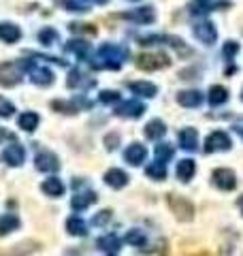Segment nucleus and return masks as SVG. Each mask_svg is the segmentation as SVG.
Returning <instances> with one entry per match:
<instances>
[{
    "label": "nucleus",
    "instance_id": "obj_3",
    "mask_svg": "<svg viewBox=\"0 0 243 256\" xmlns=\"http://www.w3.org/2000/svg\"><path fill=\"white\" fill-rule=\"evenodd\" d=\"M34 166L43 173H56L60 169V158L50 150H40L34 158Z\"/></svg>",
    "mask_w": 243,
    "mask_h": 256
},
{
    "label": "nucleus",
    "instance_id": "obj_22",
    "mask_svg": "<svg viewBox=\"0 0 243 256\" xmlns=\"http://www.w3.org/2000/svg\"><path fill=\"white\" fill-rule=\"evenodd\" d=\"M143 132H145V137H148V139L156 141V139H160L162 134L166 132V126H164V122H162V120H152V122L143 128Z\"/></svg>",
    "mask_w": 243,
    "mask_h": 256
},
{
    "label": "nucleus",
    "instance_id": "obj_19",
    "mask_svg": "<svg viewBox=\"0 0 243 256\" xmlns=\"http://www.w3.org/2000/svg\"><path fill=\"white\" fill-rule=\"evenodd\" d=\"M20 36H22V30L15 24H6V22L0 24V41L15 43V41H20Z\"/></svg>",
    "mask_w": 243,
    "mask_h": 256
},
{
    "label": "nucleus",
    "instance_id": "obj_14",
    "mask_svg": "<svg viewBox=\"0 0 243 256\" xmlns=\"http://www.w3.org/2000/svg\"><path fill=\"white\" fill-rule=\"evenodd\" d=\"M104 184L111 186V188H116V190H120V188H124L128 184V175L122 169H109L107 173H104Z\"/></svg>",
    "mask_w": 243,
    "mask_h": 256
},
{
    "label": "nucleus",
    "instance_id": "obj_13",
    "mask_svg": "<svg viewBox=\"0 0 243 256\" xmlns=\"http://www.w3.org/2000/svg\"><path fill=\"white\" fill-rule=\"evenodd\" d=\"M177 102H180L182 107H188V109L198 107L202 102V94L198 90H184V92L177 94Z\"/></svg>",
    "mask_w": 243,
    "mask_h": 256
},
{
    "label": "nucleus",
    "instance_id": "obj_26",
    "mask_svg": "<svg viewBox=\"0 0 243 256\" xmlns=\"http://www.w3.org/2000/svg\"><path fill=\"white\" fill-rule=\"evenodd\" d=\"M130 90L139 96H145V98H152V96L158 94V88L152 82H134V84H130Z\"/></svg>",
    "mask_w": 243,
    "mask_h": 256
},
{
    "label": "nucleus",
    "instance_id": "obj_7",
    "mask_svg": "<svg viewBox=\"0 0 243 256\" xmlns=\"http://www.w3.org/2000/svg\"><path fill=\"white\" fill-rule=\"evenodd\" d=\"M2 160L9 166H20V164H24V160H26V150H24V146H20V143H11V146L4 148Z\"/></svg>",
    "mask_w": 243,
    "mask_h": 256
},
{
    "label": "nucleus",
    "instance_id": "obj_5",
    "mask_svg": "<svg viewBox=\"0 0 243 256\" xmlns=\"http://www.w3.org/2000/svg\"><path fill=\"white\" fill-rule=\"evenodd\" d=\"M22 64H13V62H2L0 64V86L2 88H13L20 84L22 73H20Z\"/></svg>",
    "mask_w": 243,
    "mask_h": 256
},
{
    "label": "nucleus",
    "instance_id": "obj_41",
    "mask_svg": "<svg viewBox=\"0 0 243 256\" xmlns=\"http://www.w3.org/2000/svg\"><path fill=\"white\" fill-rule=\"evenodd\" d=\"M118 143H120V134L118 132L107 134V137H104V146H107V150H116Z\"/></svg>",
    "mask_w": 243,
    "mask_h": 256
},
{
    "label": "nucleus",
    "instance_id": "obj_35",
    "mask_svg": "<svg viewBox=\"0 0 243 256\" xmlns=\"http://www.w3.org/2000/svg\"><path fill=\"white\" fill-rule=\"evenodd\" d=\"M13 114H15V105L9 98L0 96V118H11Z\"/></svg>",
    "mask_w": 243,
    "mask_h": 256
},
{
    "label": "nucleus",
    "instance_id": "obj_10",
    "mask_svg": "<svg viewBox=\"0 0 243 256\" xmlns=\"http://www.w3.org/2000/svg\"><path fill=\"white\" fill-rule=\"evenodd\" d=\"M124 18L130 22H136V24H152L156 20V13H154L152 6H139V9H134V11L124 13Z\"/></svg>",
    "mask_w": 243,
    "mask_h": 256
},
{
    "label": "nucleus",
    "instance_id": "obj_16",
    "mask_svg": "<svg viewBox=\"0 0 243 256\" xmlns=\"http://www.w3.org/2000/svg\"><path fill=\"white\" fill-rule=\"evenodd\" d=\"M180 146L188 152H194L198 146V132L194 130V128H184V130H180Z\"/></svg>",
    "mask_w": 243,
    "mask_h": 256
},
{
    "label": "nucleus",
    "instance_id": "obj_32",
    "mask_svg": "<svg viewBox=\"0 0 243 256\" xmlns=\"http://www.w3.org/2000/svg\"><path fill=\"white\" fill-rule=\"evenodd\" d=\"M38 41L43 45H54L56 41H58V32H56L54 28H43L38 32Z\"/></svg>",
    "mask_w": 243,
    "mask_h": 256
},
{
    "label": "nucleus",
    "instance_id": "obj_40",
    "mask_svg": "<svg viewBox=\"0 0 243 256\" xmlns=\"http://www.w3.org/2000/svg\"><path fill=\"white\" fill-rule=\"evenodd\" d=\"M81 82H84V75H81L79 70H70L66 86H68V88H75V86H81Z\"/></svg>",
    "mask_w": 243,
    "mask_h": 256
},
{
    "label": "nucleus",
    "instance_id": "obj_42",
    "mask_svg": "<svg viewBox=\"0 0 243 256\" xmlns=\"http://www.w3.org/2000/svg\"><path fill=\"white\" fill-rule=\"evenodd\" d=\"M237 52H239V45L234 43V41H228V43L224 45V56H226V58H232Z\"/></svg>",
    "mask_w": 243,
    "mask_h": 256
},
{
    "label": "nucleus",
    "instance_id": "obj_9",
    "mask_svg": "<svg viewBox=\"0 0 243 256\" xmlns=\"http://www.w3.org/2000/svg\"><path fill=\"white\" fill-rule=\"evenodd\" d=\"M28 73H30V82L36 84V86H52L54 84V73L45 66H34V64H30Z\"/></svg>",
    "mask_w": 243,
    "mask_h": 256
},
{
    "label": "nucleus",
    "instance_id": "obj_20",
    "mask_svg": "<svg viewBox=\"0 0 243 256\" xmlns=\"http://www.w3.org/2000/svg\"><path fill=\"white\" fill-rule=\"evenodd\" d=\"M196 173V162L190 158H184L177 162V178H180L182 182H190L192 175Z\"/></svg>",
    "mask_w": 243,
    "mask_h": 256
},
{
    "label": "nucleus",
    "instance_id": "obj_15",
    "mask_svg": "<svg viewBox=\"0 0 243 256\" xmlns=\"http://www.w3.org/2000/svg\"><path fill=\"white\" fill-rule=\"evenodd\" d=\"M38 248H40L38 242H22V244H18V246H13L9 252L0 254V256H30V254H34Z\"/></svg>",
    "mask_w": 243,
    "mask_h": 256
},
{
    "label": "nucleus",
    "instance_id": "obj_11",
    "mask_svg": "<svg viewBox=\"0 0 243 256\" xmlns=\"http://www.w3.org/2000/svg\"><path fill=\"white\" fill-rule=\"evenodd\" d=\"M92 203H96V192L92 190H84V192H77L75 196H72V201H70V207L75 212H84L88 210Z\"/></svg>",
    "mask_w": 243,
    "mask_h": 256
},
{
    "label": "nucleus",
    "instance_id": "obj_17",
    "mask_svg": "<svg viewBox=\"0 0 243 256\" xmlns=\"http://www.w3.org/2000/svg\"><path fill=\"white\" fill-rule=\"evenodd\" d=\"M66 233L70 237H86L88 235V224L79 216H70L66 220Z\"/></svg>",
    "mask_w": 243,
    "mask_h": 256
},
{
    "label": "nucleus",
    "instance_id": "obj_21",
    "mask_svg": "<svg viewBox=\"0 0 243 256\" xmlns=\"http://www.w3.org/2000/svg\"><path fill=\"white\" fill-rule=\"evenodd\" d=\"M38 116L34 114V111H26V114H22L20 120H18V124L22 130H26V132H34L36 128H38Z\"/></svg>",
    "mask_w": 243,
    "mask_h": 256
},
{
    "label": "nucleus",
    "instance_id": "obj_8",
    "mask_svg": "<svg viewBox=\"0 0 243 256\" xmlns=\"http://www.w3.org/2000/svg\"><path fill=\"white\" fill-rule=\"evenodd\" d=\"M192 32H194V36H196L200 43H205V45H212L216 38H218V30H216V26H214L212 22H200V24H196V26L192 28Z\"/></svg>",
    "mask_w": 243,
    "mask_h": 256
},
{
    "label": "nucleus",
    "instance_id": "obj_27",
    "mask_svg": "<svg viewBox=\"0 0 243 256\" xmlns=\"http://www.w3.org/2000/svg\"><path fill=\"white\" fill-rule=\"evenodd\" d=\"M226 100H228V90H226L224 86H212V90H209V102L216 107Z\"/></svg>",
    "mask_w": 243,
    "mask_h": 256
},
{
    "label": "nucleus",
    "instance_id": "obj_46",
    "mask_svg": "<svg viewBox=\"0 0 243 256\" xmlns=\"http://www.w3.org/2000/svg\"><path fill=\"white\" fill-rule=\"evenodd\" d=\"M241 98H243V96H241Z\"/></svg>",
    "mask_w": 243,
    "mask_h": 256
},
{
    "label": "nucleus",
    "instance_id": "obj_12",
    "mask_svg": "<svg viewBox=\"0 0 243 256\" xmlns=\"http://www.w3.org/2000/svg\"><path fill=\"white\" fill-rule=\"evenodd\" d=\"M145 156H148V150H145L141 143H130V146L126 148V152H124L126 162H130L132 166H139L145 160Z\"/></svg>",
    "mask_w": 243,
    "mask_h": 256
},
{
    "label": "nucleus",
    "instance_id": "obj_28",
    "mask_svg": "<svg viewBox=\"0 0 243 256\" xmlns=\"http://www.w3.org/2000/svg\"><path fill=\"white\" fill-rule=\"evenodd\" d=\"M145 173H148V178L156 180V182L166 180V166L162 164V162H152V164H148V166H145Z\"/></svg>",
    "mask_w": 243,
    "mask_h": 256
},
{
    "label": "nucleus",
    "instance_id": "obj_1",
    "mask_svg": "<svg viewBox=\"0 0 243 256\" xmlns=\"http://www.w3.org/2000/svg\"><path fill=\"white\" fill-rule=\"evenodd\" d=\"M166 203H168V207H171V212L175 214L177 220L190 222V220L194 218V205H192V201H188L186 196L168 194V196H166Z\"/></svg>",
    "mask_w": 243,
    "mask_h": 256
},
{
    "label": "nucleus",
    "instance_id": "obj_30",
    "mask_svg": "<svg viewBox=\"0 0 243 256\" xmlns=\"http://www.w3.org/2000/svg\"><path fill=\"white\" fill-rule=\"evenodd\" d=\"M66 50L75 54L77 58H86L88 52H90V45L84 43V41H68L66 43Z\"/></svg>",
    "mask_w": 243,
    "mask_h": 256
},
{
    "label": "nucleus",
    "instance_id": "obj_34",
    "mask_svg": "<svg viewBox=\"0 0 243 256\" xmlns=\"http://www.w3.org/2000/svg\"><path fill=\"white\" fill-rule=\"evenodd\" d=\"M52 107L56 111H62V114H77L79 107L75 105V102H66V100H54Z\"/></svg>",
    "mask_w": 243,
    "mask_h": 256
},
{
    "label": "nucleus",
    "instance_id": "obj_43",
    "mask_svg": "<svg viewBox=\"0 0 243 256\" xmlns=\"http://www.w3.org/2000/svg\"><path fill=\"white\" fill-rule=\"evenodd\" d=\"M234 130H237V134H239V137L243 139V126H234Z\"/></svg>",
    "mask_w": 243,
    "mask_h": 256
},
{
    "label": "nucleus",
    "instance_id": "obj_29",
    "mask_svg": "<svg viewBox=\"0 0 243 256\" xmlns=\"http://www.w3.org/2000/svg\"><path fill=\"white\" fill-rule=\"evenodd\" d=\"M126 242L130 244V246H134V248H141V246H145V242H148V237H145L143 230L130 228V230L126 233Z\"/></svg>",
    "mask_w": 243,
    "mask_h": 256
},
{
    "label": "nucleus",
    "instance_id": "obj_37",
    "mask_svg": "<svg viewBox=\"0 0 243 256\" xmlns=\"http://www.w3.org/2000/svg\"><path fill=\"white\" fill-rule=\"evenodd\" d=\"M58 4H62L66 11H86V6L79 0H58Z\"/></svg>",
    "mask_w": 243,
    "mask_h": 256
},
{
    "label": "nucleus",
    "instance_id": "obj_6",
    "mask_svg": "<svg viewBox=\"0 0 243 256\" xmlns=\"http://www.w3.org/2000/svg\"><path fill=\"white\" fill-rule=\"evenodd\" d=\"M212 180L220 190L228 192V190L237 188V175H234V171H230V169H216L212 173Z\"/></svg>",
    "mask_w": 243,
    "mask_h": 256
},
{
    "label": "nucleus",
    "instance_id": "obj_45",
    "mask_svg": "<svg viewBox=\"0 0 243 256\" xmlns=\"http://www.w3.org/2000/svg\"><path fill=\"white\" fill-rule=\"evenodd\" d=\"M109 256H113V254H109Z\"/></svg>",
    "mask_w": 243,
    "mask_h": 256
},
{
    "label": "nucleus",
    "instance_id": "obj_18",
    "mask_svg": "<svg viewBox=\"0 0 243 256\" xmlns=\"http://www.w3.org/2000/svg\"><path fill=\"white\" fill-rule=\"evenodd\" d=\"M143 111H145V107L141 105V102L130 100V102H124L122 107H118L116 114L120 118H139V116H143Z\"/></svg>",
    "mask_w": 243,
    "mask_h": 256
},
{
    "label": "nucleus",
    "instance_id": "obj_2",
    "mask_svg": "<svg viewBox=\"0 0 243 256\" xmlns=\"http://www.w3.org/2000/svg\"><path fill=\"white\" fill-rule=\"evenodd\" d=\"M168 64H171V60L164 54H141L136 58V66L141 70H160V68H166Z\"/></svg>",
    "mask_w": 243,
    "mask_h": 256
},
{
    "label": "nucleus",
    "instance_id": "obj_31",
    "mask_svg": "<svg viewBox=\"0 0 243 256\" xmlns=\"http://www.w3.org/2000/svg\"><path fill=\"white\" fill-rule=\"evenodd\" d=\"M173 158V148L168 146V143H160L156 146V162H168V160Z\"/></svg>",
    "mask_w": 243,
    "mask_h": 256
},
{
    "label": "nucleus",
    "instance_id": "obj_33",
    "mask_svg": "<svg viewBox=\"0 0 243 256\" xmlns=\"http://www.w3.org/2000/svg\"><path fill=\"white\" fill-rule=\"evenodd\" d=\"M212 9V2L209 0H192L190 2V13L192 15H202Z\"/></svg>",
    "mask_w": 243,
    "mask_h": 256
},
{
    "label": "nucleus",
    "instance_id": "obj_24",
    "mask_svg": "<svg viewBox=\"0 0 243 256\" xmlns=\"http://www.w3.org/2000/svg\"><path fill=\"white\" fill-rule=\"evenodd\" d=\"M40 190H43L47 196H62V194H64V184H62L58 178H50V180L43 182Z\"/></svg>",
    "mask_w": 243,
    "mask_h": 256
},
{
    "label": "nucleus",
    "instance_id": "obj_39",
    "mask_svg": "<svg viewBox=\"0 0 243 256\" xmlns=\"http://www.w3.org/2000/svg\"><path fill=\"white\" fill-rule=\"evenodd\" d=\"M118 98H120V92H116V90H102L100 92V102H104V105L116 102Z\"/></svg>",
    "mask_w": 243,
    "mask_h": 256
},
{
    "label": "nucleus",
    "instance_id": "obj_36",
    "mask_svg": "<svg viewBox=\"0 0 243 256\" xmlns=\"http://www.w3.org/2000/svg\"><path fill=\"white\" fill-rule=\"evenodd\" d=\"M111 216H113L111 210H102V212H98L92 218V224H94V226H104L107 222H111Z\"/></svg>",
    "mask_w": 243,
    "mask_h": 256
},
{
    "label": "nucleus",
    "instance_id": "obj_38",
    "mask_svg": "<svg viewBox=\"0 0 243 256\" xmlns=\"http://www.w3.org/2000/svg\"><path fill=\"white\" fill-rule=\"evenodd\" d=\"M68 28L72 32H90V34H96V26H92V24H68Z\"/></svg>",
    "mask_w": 243,
    "mask_h": 256
},
{
    "label": "nucleus",
    "instance_id": "obj_25",
    "mask_svg": "<svg viewBox=\"0 0 243 256\" xmlns=\"http://www.w3.org/2000/svg\"><path fill=\"white\" fill-rule=\"evenodd\" d=\"M96 246H98V250L107 252V254H116L120 250V239H118V235H104L96 242Z\"/></svg>",
    "mask_w": 243,
    "mask_h": 256
},
{
    "label": "nucleus",
    "instance_id": "obj_4",
    "mask_svg": "<svg viewBox=\"0 0 243 256\" xmlns=\"http://www.w3.org/2000/svg\"><path fill=\"white\" fill-rule=\"evenodd\" d=\"M230 148H232V141L224 130H216L205 139V152L207 154H212V152H226Z\"/></svg>",
    "mask_w": 243,
    "mask_h": 256
},
{
    "label": "nucleus",
    "instance_id": "obj_44",
    "mask_svg": "<svg viewBox=\"0 0 243 256\" xmlns=\"http://www.w3.org/2000/svg\"><path fill=\"white\" fill-rule=\"evenodd\" d=\"M94 2H98V4H104V2H107V0H94Z\"/></svg>",
    "mask_w": 243,
    "mask_h": 256
},
{
    "label": "nucleus",
    "instance_id": "obj_23",
    "mask_svg": "<svg viewBox=\"0 0 243 256\" xmlns=\"http://www.w3.org/2000/svg\"><path fill=\"white\" fill-rule=\"evenodd\" d=\"M20 218L15 214H4L2 218H0V235H9L13 230L20 228Z\"/></svg>",
    "mask_w": 243,
    "mask_h": 256
}]
</instances>
